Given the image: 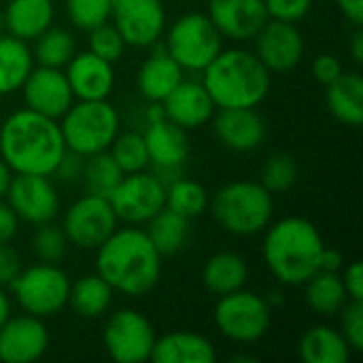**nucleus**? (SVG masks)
Returning <instances> with one entry per match:
<instances>
[{
  "instance_id": "obj_1",
  "label": "nucleus",
  "mask_w": 363,
  "mask_h": 363,
  "mask_svg": "<svg viewBox=\"0 0 363 363\" xmlns=\"http://www.w3.org/2000/svg\"><path fill=\"white\" fill-rule=\"evenodd\" d=\"M64 151L66 143L55 119L23 108L0 123V155L13 172L51 177Z\"/></svg>"
},
{
  "instance_id": "obj_2",
  "label": "nucleus",
  "mask_w": 363,
  "mask_h": 363,
  "mask_svg": "<svg viewBox=\"0 0 363 363\" xmlns=\"http://www.w3.org/2000/svg\"><path fill=\"white\" fill-rule=\"evenodd\" d=\"M98 274L125 296L149 294L162 274V255L149 240L147 232L138 228L115 230L96 255Z\"/></svg>"
},
{
  "instance_id": "obj_3",
  "label": "nucleus",
  "mask_w": 363,
  "mask_h": 363,
  "mask_svg": "<svg viewBox=\"0 0 363 363\" xmlns=\"http://www.w3.org/2000/svg\"><path fill=\"white\" fill-rule=\"evenodd\" d=\"M202 72V83L219 108H255L270 91V70L247 49H221Z\"/></svg>"
},
{
  "instance_id": "obj_4",
  "label": "nucleus",
  "mask_w": 363,
  "mask_h": 363,
  "mask_svg": "<svg viewBox=\"0 0 363 363\" xmlns=\"http://www.w3.org/2000/svg\"><path fill=\"white\" fill-rule=\"evenodd\" d=\"M323 249L319 230L302 217L281 219L264 238V259L285 285H304L319 270Z\"/></svg>"
},
{
  "instance_id": "obj_5",
  "label": "nucleus",
  "mask_w": 363,
  "mask_h": 363,
  "mask_svg": "<svg viewBox=\"0 0 363 363\" xmlns=\"http://www.w3.org/2000/svg\"><path fill=\"white\" fill-rule=\"evenodd\" d=\"M217 223L236 236H253L268 228L274 211L272 194L255 181H234L221 187L213 202Z\"/></svg>"
},
{
  "instance_id": "obj_6",
  "label": "nucleus",
  "mask_w": 363,
  "mask_h": 363,
  "mask_svg": "<svg viewBox=\"0 0 363 363\" xmlns=\"http://www.w3.org/2000/svg\"><path fill=\"white\" fill-rule=\"evenodd\" d=\"M60 130L66 149L87 157L111 147L119 130V115L106 100H79L62 115Z\"/></svg>"
},
{
  "instance_id": "obj_7",
  "label": "nucleus",
  "mask_w": 363,
  "mask_h": 363,
  "mask_svg": "<svg viewBox=\"0 0 363 363\" xmlns=\"http://www.w3.org/2000/svg\"><path fill=\"white\" fill-rule=\"evenodd\" d=\"M221 34L204 13L179 17L166 38V51L183 68L202 72L221 51Z\"/></svg>"
},
{
  "instance_id": "obj_8",
  "label": "nucleus",
  "mask_w": 363,
  "mask_h": 363,
  "mask_svg": "<svg viewBox=\"0 0 363 363\" xmlns=\"http://www.w3.org/2000/svg\"><path fill=\"white\" fill-rule=\"evenodd\" d=\"M11 289L19 306L34 317H51L68 304L70 281L57 264H36L17 274Z\"/></svg>"
},
{
  "instance_id": "obj_9",
  "label": "nucleus",
  "mask_w": 363,
  "mask_h": 363,
  "mask_svg": "<svg viewBox=\"0 0 363 363\" xmlns=\"http://www.w3.org/2000/svg\"><path fill=\"white\" fill-rule=\"evenodd\" d=\"M215 323L219 332L234 342H257L270 328V308L262 296L238 289L221 296L215 306Z\"/></svg>"
},
{
  "instance_id": "obj_10",
  "label": "nucleus",
  "mask_w": 363,
  "mask_h": 363,
  "mask_svg": "<svg viewBox=\"0 0 363 363\" xmlns=\"http://www.w3.org/2000/svg\"><path fill=\"white\" fill-rule=\"evenodd\" d=\"M119 221L130 225L147 223L166 204V185L151 172L123 174L121 183L108 198Z\"/></svg>"
},
{
  "instance_id": "obj_11",
  "label": "nucleus",
  "mask_w": 363,
  "mask_h": 363,
  "mask_svg": "<svg viewBox=\"0 0 363 363\" xmlns=\"http://www.w3.org/2000/svg\"><path fill=\"white\" fill-rule=\"evenodd\" d=\"M102 340L108 355L117 363H143L151 359L155 332L145 315L123 308L111 315Z\"/></svg>"
},
{
  "instance_id": "obj_12",
  "label": "nucleus",
  "mask_w": 363,
  "mask_h": 363,
  "mask_svg": "<svg viewBox=\"0 0 363 363\" xmlns=\"http://www.w3.org/2000/svg\"><path fill=\"white\" fill-rule=\"evenodd\" d=\"M117 221L108 198L87 194L66 211L62 228L74 247L98 249L117 230Z\"/></svg>"
},
{
  "instance_id": "obj_13",
  "label": "nucleus",
  "mask_w": 363,
  "mask_h": 363,
  "mask_svg": "<svg viewBox=\"0 0 363 363\" xmlns=\"http://www.w3.org/2000/svg\"><path fill=\"white\" fill-rule=\"evenodd\" d=\"M111 17L125 45L132 47L155 45L166 23L162 0H111Z\"/></svg>"
},
{
  "instance_id": "obj_14",
  "label": "nucleus",
  "mask_w": 363,
  "mask_h": 363,
  "mask_svg": "<svg viewBox=\"0 0 363 363\" xmlns=\"http://www.w3.org/2000/svg\"><path fill=\"white\" fill-rule=\"evenodd\" d=\"M15 215L32 225L53 221L60 208V198L45 174H23L15 172L4 196Z\"/></svg>"
},
{
  "instance_id": "obj_15",
  "label": "nucleus",
  "mask_w": 363,
  "mask_h": 363,
  "mask_svg": "<svg viewBox=\"0 0 363 363\" xmlns=\"http://www.w3.org/2000/svg\"><path fill=\"white\" fill-rule=\"evenodd\" d=\"M253 38L255 55L270 72H289L304 57L302 32L291 21L268 19Z\"/></svg>"
},
{
  "instance_id": "obj_16",
  "label": "nucleus",
  "mask_w": 363,
  "mask_h": 363,
  "mask_svg": "<svg viewBox=\"0 0 363 363\" xmlns=\"http://www.w3.org/2000/svg\"><path fill=\"white\" fill-rule=\"evenodd\" d=\"M21 89L30 111L55 121L62 119V115L74 102V94L70 89L66 72H62L60 68H49V66L32 68Z\"/></svg>"
},
{
  "instance_id": "obj_17",
  "label": "nucleus",
  "mask_w": 363,
  "mask_h": 363,
  "mask_svg": "<svg viewBox=\"0 0 363 363\" xmlns=\"http://www.w3.org/2000/svg\"><path fill=\"white\" fill-rule=\"evenodd\" d=\"M47 347L49 332L40 317H9L0 328V362L32 363L45 355Z\"/></svg>"
},
{
  "instance_id": "obj_18",
  "label": "nucleus",
  "mask_w": 363,
  "mask_h": 363,
  "mask_svg": "<svg viewBox=\"0 0 363 363\" xmlns=\"http://www.w3.org/2000/svg\"><path fill=\"white\" fill-rule=\"evenodd\" d=\"M208 17L219 34L232 40L253 38L270 19L264 0H211Z\"/></svg>"
},
{
  "instance_id": "obj_19",
  "label": "nucleus",
  "mask_w": 363,
  "mask_h": 363,
  "mask_svg": "<svg viewBox=\"0 0 363 363\" xmlns=\"http://www.w3.org/2000/svg\"><path fill=\"white\" fill-rule=\"evenodd\" d=\"M145 136L149 164L155 166L157 174L162 172H181L189 155V140L181 125L172 123L170 119H151Z\"/></svg>"
},
{
  "instance_id": "obj_20",
  "label": "nucleus",
  "mask_w": 363,
  "mask_h": 363,
  "mask_svg": "<svg viewBox=\"0 0 363 363\" xmlns=\"http://www.w3.org/2000/svg\"><path fill=\"white\" fill-rule=\"evenodd\" d=\"M66 79L74 98L79 100H106L115 85L113 64L96 53H79L66 64Z\"/></svg>"
},
{
  "instance_id": "obj_21",
  "label": "nucleus",
  "mask_w": 363,
  "mask_h": 363,
  "mask_svg": "<svg viewBox=\"0 0 363 363\" xmlns=\"http://www.w3.org/2000/svg\"><path fill=\"white\" fill-rule=\"evenodd\" d=\"M215 108L217 106L211 100L204 83H198V81H181L164 98L166 119L181 125L183 130H194V128L208 123Z\"/></svg>"
},
{
  "instance_id": "obj_22",
  "label": "nucleus",
  "mask_w": 363,
  "mask_h": 363,
  "mask_svg": "<svg viewBox=\"0 0 363 363\" xmlns=\"http://www.w3.org/2000/svg\"><path fill=\"white\" fill-rule=\"evenodd\" d=\"M213 128L232 151H253L266 138V123L255 108H219Z\"/></svg>"
},
{
  "instance_id": "obj_23",
  "label": "nucleus",
  "mask_w": 363,
  "mask_h": 363,
  "mask_svg": "<svg viewBox=\"0 0 363 363\" xmlns=\"http://www.w3.org/2000/svg\"><path fill=\"white\" fill-rule=\"evenodd\" d=\"M215 359V347L194 332H172L155 338L151 351V362L155 363H213Z\"/></svg>"
},
{
  "instance_id": "obj_24",
  "label": "nucleus",
  "mask_w": 363,
  "mask_h": 363,
  "mask_svg": "<svg viewBox=\"0 0 363 363\" xmlns=\"http://www.w3.org/2000/svg\"><path fill=\"white\" fill-rule=\"evenodd\" d=\"M183 81V68L164 49L151 53L138 70V89L151 102H164V98Z\"/></svg>"
},
{
  "instance_id": "obj_25",
  "label": "nucleus",
  "mask_w": 363,
  "mask_h": 363,
  "mask_svg": "<svg viewBox=\"0 0 363 363\" xmlns=\"http://www.w3.org/2000/svg\"><path fill=\"white\" fill-rule=\"evenodd\" d=\"M53 23L51 0H11L4 11V28L19 40H34Z\"/></svg>"
},
{
  "instance_id": "obj_26",
  "label": "nucleus",
  "mask_w": 363,
  "mask_h": 363,
  "mask_svg": "<svg viewBox=\"0 0 363 363\" xmlns=\"http://www.w3.org/2000/svg\"><path fill=\"white\" fill-rule=\"evenodd\" d=\"M328 106L330 113L351 125L357 128L363 119V79L359 72H342L334 83L328 85Z\"/></svg>"
},
{
  "instance_id": "obj_27",
  "label": "nucleus",
  "mask_w": 363,
  "mask_h": 363,
  "mask_svg": "<svg viewBox=\"0 0 363 363\" xmlns=\"http://www.w3.org/2000/svg\"><path fill=\"white\" fill-rule=\"evenodd\" d=\"M247 279H249V268H247L245 259L232 251L213 255L204 264V270H202L204 287L219 298L242 289Z\"/></svg>"
},
{
  "instance_id": "obj_28",
  "label": "nucleus",
  "mask_w": 363,
  "mask_h": 363,
  "mask_svg": "<svg viewBox=\"0 0 363 363\" xmlns=\"http://www.w3.org/2000/svg\"><path fill=\"white\" fill-rule=\"evenodd\" d=\"M32 68L34 55L26 40L11 34H0V96L21 89Z\"/></svg>"
},
{
  "instance_id": "obj_29",
  "label": "nucleus",
  "mask_w": 363,
  "mask_h": 363,
  "mask_svg": "<svg viewBox=\"0 0 363 363\" xmlns=\"http://www.w3.org/2000/svg\"><path fill=\"white\" fill-rule=\"evenodd\" d=\"M300 357L306 363H347L351 359V347L338 330L317 325L302 336Z\"/></svg>"
},
{
  "instance_id": "obj_30",
  "label": "nucleus",
  "mask_w": 363,
  "mask_h": 363,
  "mask_svg": "<svg viewBox=\"0 0 363 363\" xmlns=\"http://www.w3.org/2000/svg\"><path fill=\"white\" fill-rule=\"evenodd\" d=\"M306 304L311 311H315L321 317H332L342 311V306L349 302L342 277L338 272L317 270L306 283Z\"/></svg>"
},
{
  "instance_id": "obj_31",
  "label": "nucleus",
  "mask_w": 363,
  "mask_h": 363,
  "mask_svg": "<svg viewBox=\"0 0 363 363\" xmlns=\"http://www.w3.org/2000/svg\"><path fill=\"white\" fill-rule=\"evenodd\" d=\"M113 300V287L96 272L81 277L68 291V304L85 319H96L106 313Z\"/></svg>"
},
{
  "instance_id": "obj_32",
  "label": "nucleus",
  "mask_w": 363,
  "mask_h": 363,
  "mask_svg": "<svg viewBox=\"0 0 363 363\" xmlns=\"http://www.w3.org/2000/svg\"><path fill=\"white\" fill-rule=\"evenodd\" d=\"M147 223V236L160 251V255H172L181 251L189 238V219L166 206L160 213H155Z\"/></svg>"
},
{
  "instance_id": "obj_33",
  "label": "nucleus",
  "mask_w": 363,
  "mask_h": 363,
  "mask_svg": "<svg viewBox=\"0 0 363 363\" xmlns=\"http://www.w3.org/2000/svg\"><path fill=\"white\" fill-rule=\"evenodd\" d=\"M121 179H123V170L117 166V162L108 151H98L85 157L81 181L85 183L87 194L111 198V194L121 183Z\"/></svg>"
},
{
  "instance_id": "obj_34",
  "label": "nucleus",
  "mask_w": 363,
  "mask_h": 363,
  "mask_svg": "<svg viewBox=\"0 0 363 363\" xmlns=\"http://www.w3.org/2000/svg\"><path fill=\"white\" fill-rule=\"evenodd\" d=\"M164 206L187 219H194V217H200L208 208V194L200 183L179 177L166 185Z\"/></svg>"
},
{
  "instance_id": "obj_35",
  "label": "nucleus",
  "mask_w": 363,
  "mask_h": 363,
  "mask_svg": "<svg viewBox=\"0 0 363 363\" xmlns=\"http://www.w3.org/2000/svg\"><path fill=\"white\" fill-rule=\"evenodd\" d=\"M34 47V57L40 66L49 68H62L66 66L74 55V38L70 32L62 28H47L43 34H38Z\"/></svg>"
},
{
  "instance_id": "obj_36",
  "label": "nucleus",
  "mask_w": 363,
  "mask_h": 363,
  "mask_svg": "<svg viewBox=\"0 0 363 363\" xmlns=\"http://www.w3.org/2000/svg\"><path fill=\"white\" fill-rule=\"evenodd\" d=\"M108 153L113 155L117 166L123 170V174L140 172L149 166V153H147L145 136L138 132H125L121 136H115Z\"/></svg>"
},
{
  "instance_id": "obj_37",
  "label": "nucleus",
  "mask_w": 363,
  "mask_h": 363,
  "mask_svg": "<svg viewBox=\"0 0 363 363\" xmlns=\"http://www.w3.org/2000/svg\"><path fill=\"white\" fill-rule=\"evenodd\" d=\"M298 181V164L287 153H274L268 157V162L262 168L259 183L270 194H283L289 191Z\"/></svg>"
},
{
  "instance_id": "obj_38",
  "label": "nucleus",
  "mask_w": 363,
  "mask_h": 363,
  "mask_svg": "<svg viewBox=\"0 0 363 363\" xmlns=\"http://www.w3.org/2000/svg\"><path fill=\"white\" fill-rule=\"evenodd\" d=\"M32 249H34V255L40 262H45V264H57L66 255V249H68V238L64 234V228L62 225H55L51 221L40 223L38 230L34 232Z\"/></svg>"
},
{
  "instance_id": "obj_39",
  "label": "nucleus",
  "mask_w": 363,
  "mask_h": 363,
  "mask_svg": "<svg viewBox=\"0 0 363 363\" xmlns=\"http://www.w3.org/2000/svg\"><path fill=\"white\" fill-rule=\"evenodd\" d=\"M70 21L81 30H94L111 19V0H66Z\"/></svg>"
},
{
  "instance_id": "obj_40",
  "label": "nucleus",
  "mask_w": 363,
  "mask_h": 363,
  "mask_svg": "<svg viewBox=\"0 0 363 363\" xmlns=\"http://www.w3.org/2000/svg\"><path fill=\"white\" fill-rule=\"evenodd\" d=\"M89 51L96 53L98 57L115 64L125 51V40L119 34V30L115 26H108V21H106V23L89 30Z\"/></svg>"
},
{
  "instance_id": "obj_41",
  "label": "nucleus",
  "mask_w": 363,
  "mask_h": 363,
  "mask_svg": "<svg viewBox=\"0 0 363 363\" xmlns=\"http://www.w3.org/2000/svg\"><path fill=\"white\" fill-rule=\"evenodd\" d=\"M340 334L351 351H363V302L349 300L340 311Z\"/></svg>"
},
{
  "instance_id": "obj_42",
  "label": "nucleus",
  "mask_w": 363,
  "mask_h": 363,
  "mask_svg": "<svg viewBox=\"0 0 363 363\" xmlns=\"http://www.w3.org/2000/svg\"><path fill=\"white\" fill-rule=\"evenodd\" d=\"M268 17L279 19V21H300L302 17L308 15L313 0H264Z\"/></svg>"
},
{
  "instance_id": "obj_43",
  "label": "nucleus",
  "mask_w": 363,
  "mask_h": 363,
  "mask_svg": "<svg viewBox=\"0 0 363 363\" xmlns=\"http://www.w3.org/2000/svg\"><path fill=\"white\" fill-rule=\"evenodd\" d=\"M21 272V257L19 253L9 245L0 242V287H11V283Z\"/></svg>"
},
{
  "instance_id": "obj_44",
  "label": "nucleus",
  "mask_w": 363,
  "mask_h": 363,
  "mask_svg": "<svg viewBox=\"0 0 363 363\" xmlns=\"http://www.w3.org/2000/svg\"><path fill=\"white\" fill-rule=\"evenodd\" d=\"M83 166H85V157L66 149L60 164L55 166L53 174H57V179L64 183H72V181H79L83 177Z\"/></svg>"
},
{
  "instance_id": "obj_45",
  "label": "nucleus",
  "mask_w": 363,
  "mask_h": 363,
  "mask_svg": "<svg viewBox=\"0 0 363 363\" xmlns=\"http://www.w3.org/2000/svg\"><path fill=\"white\" fill-rule=\"evenodd\" d=\"M313 72H315V79L323 85H330L334 83L345 70H342V62L336 57V55H330V53H323L319 55L315 62H313Z\"/></svg>"
},
{
  "instance_id": "obj_46",
  "label": "nucleus",
  "mask_w": 363,
  "mask_h": 363,
  "mask_svg": "<svg viewBox=\"0 0 363 363\" xmlns=\"http://www.w3.org/2000/svg\"><path fill=\"white\" fill-rule=\"evenodd\" d=\"M342 283L347 289L349 300H357L363 302V266L362 262H353L347 272L342 274Z\"/></svg>"
},
{
  "instance_id": "obj_47",
  "label": "nucleus",
  "mask_w": 363,
  "mask_h": 363,
  "mask_svg": "<svg viewBox=\"0 0 363 363\" xmlns=\"http://www.w3.org/2000/svg\"><path fill=\"white\" fill-rule=\"evenodd\" d=\"M19 225V217L9 206V202H0V242H9Z\"/></svg>"
},
{
  "instance_id": "obj_48",
  "label": "nucleus",
  "mask_w": 363,
  "mask_h": 363,
  "mask_svg": "<svg viewBox=\"0 0 363 363\" xmlns=\"http://www.w3.org/2000/svg\"><path fill=\"white\" fill-rule=\"evenodd\" d=\"M342 15L357 28H362L363 23V0H336Z\"/></svg>"
},
{
  "instance_id": "obj_49",
  "label": "nucleus",
  "mask_w": 363,
  "mask_h": 363,
  "mask_svg": "<svg viewBox=\"0 0 363 363\" xmlns=\"http://www.w3.org/2000/svg\"><path fill=\"white\" fill-rule=\"evenodd\" d=\"M342 268V255L340 251L336 249H323V255H321V266L319 270H328V272H338Z\"/></svg>"
},
{
  "instance_id": "obj_50",
  "label": "nucleus",
  "mask_w": 363,
  "mask_h": 363,
  "mask_svg": "<svg viewBox=\"0 0 363 363\" xmlns=\"http://www.w3.org/2000/svg\"><path fill=\"white\" fill-rule=\"evenodd\" d=\"M351 55H353V60L357 62V64H362L363 62V32L362 28H357V32L353 34V38H351Z\"/></svg>"
},
{
  "instance_id": "obj_51",
  "label": "nucleus",
  "mask_w": 363,
  "mask_h": 363,
  "mask_svg": "<svg viewBox=\"0 0 363 363\" xmlns=\"http://www.w3.org/2000/svg\"><path fill=\"white\" fill-rule=\"evenodd\" d=\"M11 179H13V170L6 166L4 160H0V200H2V198L6 196V191H9Z\"/></svg>"
},
{
  "instance_id": "obj_52",
  "label": "nucleus",
  "mask_w": 363,
  "mask_h": 363,
  "mask_svg": "<svg viewBox=\"0 0 363 363\" xmlns=\"http://www.w3.org/2000/svg\"><path fill=\"white\" fill-rule=\"evenodd\" d=\"M9 317H11V304H9L6 294H4L2 287H0V328H2V323H4Z\"/></svg>"
},
{
  "instance_id": "obj_53",
  "label": "nucleus",
  "mask_w": 363,
  "mask_h": 363,
  "mask_svg": "<svg viewBox=\"0 0 363 363\" xmlns=\"http://www.w3.org/2000/svg\"><path fill=\"white\" fill-rule=\"evenodd\" d=\"M4 30H6L4 28V13L0 11V34H4Z\"/></svg>"
}]
</instances>
